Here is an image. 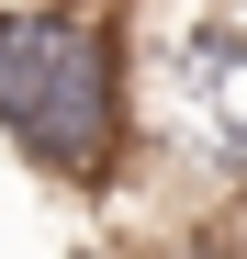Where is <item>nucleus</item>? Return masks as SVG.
<instances>
[{
	"label": "nucleus",
	"instance_id": "nucleus-1",
	"mask_svg": "<svg viewBox=\"0 0 247 259\" xmlns=\"http://www.w3.org/2000/svg\"><path fill=\"white\" fill-rule=\"evenodd\" d=\"M0 136L68 192L135 169V34L101 0H0Z\"/></svg>",
	"mask_w": 247,
	"mask_h": 259
},
{
	"label": "nucleus",
	"instance_id": "nucleus-2",
	"mask_svg": "<svg viewBox=\"0 0 247 259\" xmlns=\"http://www.w3.org/2000/svg\"><path fill=\"white\" fill-rule=\"evenodd\" d=\"M202 12H225V23H236V34H247V0H202Z\"/></svg>",
	"mask_w": 247,
	"mask_h": 259
}]
</instances>
